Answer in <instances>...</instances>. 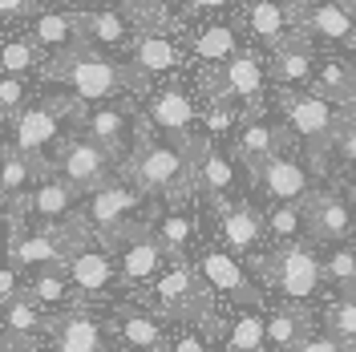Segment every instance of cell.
Returning a JSON list of instances; mask_svg holds the SVG:
<instances>
[{"instance_id": "obj_1", "label": "cell", "mask_w": 356, "mask_h": 352, "mask_svg": "<svg viewBox=\"0 0 356 352\" xmlns=\"http://www.w3.org/2000/svg\"><path fill=\"white\" fill-rule=\"evenodd\" d=\"M44 77L65 81L81 106H86V102L97 106V102H113V97H122V93H146V89H150V81H142L130 65L113 61V57L89 49V45H69L61 53H53V57L44 61Z\"/></svg>"}, {"instance_id": "obj_2", "label": "cell", "mask_w": 356, "mask_h": 352, "mask_svg": "<svg viewBox=\"0 0 356 352\" xmlns=\"http://www.w3.org/2000/svg\"><path fill=\"white\" fill-rule=\"evenodd\" d=\"M199 138L182 134V138H166V142H150L138 138V150L126 158V175L130 186L142 195H166L170 202H182L195 186V170H191V154H195Z\"/></svg>"}, {"instance_id": "obj_3", "label": "cell", "mask_w": 356, "mask_h": 352, "mask_svg": "<svg viewBox=\"0 0 356 352\" xmlns=\"http://www.w3.org/2000/svg\"><path fill=\"white\" fill-rule=\"evenodd\" d=\"M86 110L77 97H44L41 106H24L13 118V150L24 158H33L41 166V175L53 170L49 162V146L61 138V118H77Z\"/></svg>"}, {"instance_id": "obj_4", "label": "cell", "mask_w": 356, "mask_h": 352, "mask_svg": "<svg viewBox=\"0 0 356 352\" xmlns=\"http://www.w3.org/2000/svg\"><path fill=\"white\" fill-rule=\"evenodd\" d=\"M280 110H284L288 130L296 134V138H304L312 158H316L324 146H332L344 106H332V102L316 97L308 89H280Z\"/></svg>"}, {"instance_id": "obj_5", "label": "cell", "mask_w": 356, "mask_h": 352, "mask_svg": "<svg viewBox=\"0 0 356 352\" xmlns=\"http://www.w3.org/2000/svg\"><path fill=\"white\" fill-rule=\"evenodd\" d=\"M264 81H267V65L259 61V53H235L219 65H207L199 77L202 93L211 102H259L264 97Z\"/></svg>"}, {"instance_id": "obj_6", "label": "cell", "mask_w": 356, "mask_h": 352, "mask_svg": "<svg viewBox=\"0 0 356 352\" xmlns=\"http://www.w3.org/2000/svg\"><path fill=\"white\" fill-rule=\"evenodd\" d=\"M264 275L267 284L280 296H288V300H312L320 291V284H324L320 259H316V251L308 243H284L275 255L264 259Z\"/></svg>"}, {"instance_id": "obj_7", "label": "cell", "mask_w": 356, "mask_h": 352, "mask_svg": "<svg viewBox=\"0 0 356 352\" xmlns=\"http://www.w3.org/2000/svg\"><path fill=\"white\" fill-rule=\"evenodd\" d=\"M138 207H142V191H134L130 182H122V178H110L106 186H97V191L86 195L81 219H86L89 231H97L102 243H106L113 231H122V227L134 219Z\"/></svg>"}, {"instance_id": "obj_8", "label": "cell", "mask_w": 356, "mask_h": 352, "mask_svg": "<svg viewBox=\"0 0 356 352\" xmlns=\"http://www.w3.org/2000/svg\"><path fill=\"white\" fill-rule=\"evenodd\" d=\"M53 170H57V178H65L73 191L89 195V191L106 186L113 178V158L106 154V150H97L93 142H86V138H73V142H65V146L57 150Z\"/></svg>"}, {"instance_id": "obj_9", "label": "cell", "mask_w": 356, "mask_h": 352, "mask_svg": "<svg viewBox=\"0 0 356 352\" xmlns=\"http://www.w3.org/2000/svg\"><path fill=\"white\" fill-rule=\"evenodd\" d=\"M300 207H304V231L312 239L340 243L353 235V207L332 191H312Z\"/></svg>"}, {"instance_id": "obj_10", "label": "cell", "mask_w": 356, "mask_h": 352, "mask_svg": "<svg viewBox=\"0 0 356 352\" xmlns=\"http://www.w3.org/2000/svg\"><path fill=\"white\" fill-rule=\"evenodd\" d=\"M77 198H81V191H73L65 178H41L29 195L13 198V219L33 215V219H41V223H61L73 215Z\"/></svg>"}, {"instance_id": "obj_11", "label": "cell", "mask_w": 356, "mask_h": 352, "mask_svg": "<svg viewBox=\"0 0 356 352\" xmlns=\"http://www.w3.org/2000/svg\"><path fill=\"white\" fill-rule=\"evenodd\" d=\"M81 134L86 142H93L97 150H106L110 158L126 154V142H130V122L134 113L122 110V106H110V102H97V110H81Z\"/></svg>"}, {"instance_id": "obj_12", "label": "cell", "mask_w": 356, "mask_h": 352, "mask_svg": "<svg viewBox=\"0 0 356 352\" xmlns=\"http://www.w3.org/2000/svg\"><path fill=\"white\" fill-rule=\"evenodd\" d=\"M195 118H199L195 97H191L182 86H166V89H158V93H150L146 118H142V122L154 126V130H162L166 138H182V134H191Z\"/></svg>"}, {"instance_id": "obj_13", "label": "cell", "mask_w": 356, "mask_h": 352, "mask_svg": "<svg viewBox=\"0 0 356 352\" xmlns=\"http://www.w3.org/2000/svg\"><path fill=\"white\" fill-rule=\"evenodd\" d=\"M296 29L304 37H320L328 45H340V41H356V17L340 4V0H308V8L296 17Z\"/></svg>"}, {"instance_id": "obj_14", "label": "cell", "mask_w": 356, "mask_h": 352, "mask_svg": "<svg viewBox=\"0 0 356 352\" xmlns=\"http://www.w3.org/2000/svg\"><path fill=\"white\" fill-rule=\"evenodd\" d=\"M191 170H195V186H202V191L211 195L215 211L231 207L227 195L235 191V162L222 154V150H215L211 142L199 138V146H195V154H191Z\"/></svg>"}, {"instance_id": "obj_15", "label": "cell", "mask_w": 356, "mask_h": 352, "mask_svg": "<svg viewBox=\"0 0 356 352\" xmlns=\"http://www.w3.org/2000/svg\"><path fill=\"white\" fill-rule=\"evenodd\" d=\"M126 49H130V61H126V65H130L142 81H154L162 73L178 69V61H182V49H178L166 33H138V37H130Z\"/></svg>"}, {"instance_id": "obj_16", "label": "cell", "mask_w": 356, "mask_h": 352, "mask_svg": "<svg viewBox=\"0 0 356 352\" xmlns=\"http://www.w3.org/2000/svg\"><path fill=\"white\" fill-rule=\"evenodd\" d=\"M271 77L280 81V89H308L312 73H316V53H312V41L296 29L291 41H284L280 49H271Z\"/></svg>"}, {"instance_id": "obj_17", "label": "cell", "mask_w": 356, "mask_h": 352, "mask_svg": "<svg viewBox=\"0 0 356 352\" xmlns=\"http://www.w3.org/2000/svg\"><path fill=\"white\" fill-rule=\"evenodd\" d=\"M259 186H264L267 198H275V202H304L312 195V178L304 170V162H296L288 154H275L271 162H264L259 170Z\"/></svg>"}, {"instance_id": "obj_18", "label": "cell", "mask_w": 356, "mask_h": 352, "mask_svg": "<svg viewBox=\"0 0 356 352\" xmlns=\"http://www.w3.org/2000/svg\"><path fill=\"white\" fill-rule=\"evenodd\" d=\"M199 280L211 296H227V300H251V280L239 267L235 255L227 251H202L199 259Z\"/></svg>"}, {"instance_id": "obj_19", "label": "cell", "mask_w": 356, "mask_h": 352, "mask_svg": "<svg viewBox=\"0 0 356 352\" xmlns=\"http://www.w3.org/2000/svg\"><path fill=\"white\" fill-rule=\"evenodd\" d=\"M73 37H77V45H89L97 53L126 49L130 45V24H126L122 13H73Z\"/></svg>"}, {"instance_id": "obj_20", "label": "cell", "mask_w": 356, "mask_h": 352, "mask_svg": "<svg viewBox=\"0 0 356 352\" xmlns=\"http://www.w3.org/2000/svg\"><path fill=\"white\" fill-rule=\"evenodd\" d=\"M243 24H247V33L259 45H267V49H280L296 33L288 8L275 4V0H243Z\"/></svg>"}, {"instance_id": "obj_21", "label": "cell", "mask_w": 356, "mask_h": 352, "mask_svg": "<svg viewBox=\"0 0 356 352\" xmlns=\"http://www.w3.org/2000/svg\"><path fill=\"white\" fill-rule=\"evenodd\" d=\"M308 93L348 110L356 102V65H348L344 57H320L316 73H312V81H308Z\"/></svg>"}, {"instance_id": "obj_22", "label": "cell", "mask_w": 356, "mask_h": 352, "mask_svg": "<svg viewBox=\"0 0 356 352\" xmlns=\"http://www.w3.org/2000/svg\"><path fill=\"white\" fill-rule=\"evenodd\" d=\"M65 271H69V287H77V291H86V296H97V291H106L113 284V259L110 251H102V247H77L73 255L65 259Z\"/></svg>"}, {"instance_id": "obj_23", "label": "cell", "mask_w": 356, "mask_h": 352, "mask_svg": "<svg viewBox=\"0 0 356 352\" xmlns=\"http://www.w3.org/2000/svg\"><path fill=\"white\" fill-rule=\"evenodd\" d=\"M235 154H239V162L255 175L264 162H271L275 154H284V126H275V122H267V118L247 122L243 130H239V146H235Z\"/></svg>"}, {"instance_id": "obj_24", "label": "cell", "mask_w": 356, "mask_h": 352, "mask_svg": "<svg viewBox=\"0 0 356 352\" xmlns=\"http://www.w3.org/2000/svg\"><path fill=\"white\" fill-rule=\"evenodd\" d=\"M219 231L231 251H251L264 239V215L251 202H231V207L219 211Z\"/></svg>"}, {"instance_id": "obj_25", "label": "cell", "mask_w": 356, "mask_h": 352, "mask_svg": "<svg viewBox=\"0 0 356 352\" xmlns=\"http://www.w3.org/2000/svg\"><path fill=\"white\" fill-rule=\"evenodd\" d=\"M191 53L199 57L202 65H219L227 57H235L239 53V29H235V21L202 24L199 33L191 37Z\"/></svg>"}, {"instance_id": "obj_26", "label": "cell", "mask_w": 356, "mask_h": 352, "mask_svg": "<svg viewBox=\"0 0 356 352\" xmlns=\"http://www.w3.org/2000/svg\"><path fill=\"white\" fill-rule=\"evenodd\" d=\"M53 336L57 352H102V324L86 312H73L61 324H53Z\"/></svg>"}, {"instance_id": "obj_27", "label": "cell", "mask_w": 356, "mask_h": 352, "mask_svg": "<svg viewBox=\"0 0 356 352\" xmlns=\"http://www.w3.org/2000/svg\"><path fill=\"white\" fill-rule=\"evenodd\" d=\"M122 340H126V349L130 352H162L166 349V332L158 324L154 316H146V312H126L122 316Z\"/></svg>"}, {"instance_id": "obj_28", "label": "cell", "mask_w": 356, "mask_h": 352, "mask_svg": "<svg viewBox=\"0 0 356 352\" xmlns=\"http://www.w3.org/2000/svg\"><path fill=\"white\" fill-rule=\"evenodd\" d=\"M33 178H41V166L33 162V158H24V154H17L13 146L0 154V198H21L24 195V186L33 182Z\"/></svg>"}, {"instance_id": "obj_29", "label": "cell", "mask_w": 356, "mask_h": 352, "mask_svg": "<svg viewBox=\"0 0 356 352\" xmlns=\"http://www.w3.org/2000/svg\"><path fill=\"white\" fill-rule=\"evenodd\" d=\"M33 45L44 53H61L69 45H77L73 37V13H41L33 21Z\"/></svg>"}, {"instance_id": "obj_30", "label": "cell", "mask_w": 356, "mask_h": 352, "mask_svg": "<svg viewBox=\"0 0 356 352\" xmlns=\"http://www.w3.org/2000/svg\"><path fill=\"white\" fill-rule=\"evenodd\" d=\"M154 231V239L162 243V251H166V259H182V251H186V243L195 239V219L186 215V211H170V215H162Z\"/></svg>"}, {"instance_id": "obj_31", "label": "cell", "mask_w": 356, "mask_h": 352, "mask_svg": "<svg viewBox=\"0 0 356 352\" xmlns=\"http://www.w3.org/2000/svg\"><path fill=\"white\" fill-rule=\"evenodd\" d=\"M21 296L24 300H33L37 308H57V304H65V296H69V280L61 275V267H53V271H37Z\"/></svg>"}, {"instance_id": "obj_32", "label": "cell", "mask_w": 356, "mask_h": 352, "mask_svg": "<svg viewBox=\"0 0 356 352\" xmlns=\"http://www.w3.org/2000/svg\"><path fill=\"white\" fill-rule=\"evenodd\" d=\"M126 24L134 33H166L170 29V13L166 0H126Z\"/></svg>"}, {"instance_id": "obj_33", "label": "cell", "mask_w": 356, "mask_h": 352, "mask_svg": "<svg viewBox=\"0 0 356 352\" xmlns=\"http://www.w3.org/2000/svg\"><path fill=\"white\" fill-rule=\"evenodd\" d=\"M308 332H304V320L296 316V312H271V316H264V340L271 344V349H296L300 340H304Z\"/></svg>"}, {"instance_id": "obj_34", "label": "cell", "mask_w": 356, "mask_h": 352, "mask_svg": "<svg viewBox=\"0 0 356 352\" xmlns=\"http://www.w3.org/2000/svg\"><path fill=\"white\" fill-rule=\"evenodd\" d=\"M4 308V328H8V336H33V332L44 328V316L41 308L33 304V300H24V296H17V300H8V304H0Z\"/></svg>"}, {"instance_id": "obj_35", "label": "cell", "mask_w": 356, "mask_h": 352, "mask_svg": "<svg viewBox=\"0 0 356 352\" xmlns=\"http://www.w3.org/2000/svg\"><path fill=\"white\" fill-rule=\"evenodd\" d=\"M320 275L324 280H332L344 296H353V287H356V247H336L328 259H320Z\"/></svg>"}, {"instance_id": "obj_36", "label": "cell", "mask_w": 356, "mask_h": 352, "mask_svg": "<svg viewBox=\"0 0 356 352\" xmlns=\"http://www.w3.org/2000/svg\"><path fill=\"white\" fill-rule=\"evenodd\" d=\"M37 61H41V49L24 37L0 45V73H8V77H24L29 69H37Z\"/></svg>"}, {"instance_id": "obj_37", "label": "cell", "mask_w": 356, "mask_h": 352, "mask_svg": "<svg viewBox=\"0 0 356 352\" xmlns=\"http://www.w3.org/2000/svg\"><path fill=\"white\" fill-rule=\"evenodd\" d=\"M264 231H271L275 239H284V243H296L304 235V207L300 202H280L264 219Z\"/></svg>"}, {"instance_id": "obj_38", "label": "cell", "mask_w": 356, "mask_h": 352, "mask_svg": "<svg viewBox=\"0 0 356 352\" xmlns=\"http://www.w3.org/2000/svg\"><path fill=\"white\" fill-rule=\"evenodd\" d=\"M264 316L243 312L235 324H231V352H264Z\"/></svg>"}, {"instance_id": "obj_39", "label": "cell", "mask_w": 356, "mask_h": 352, "mask_svg": "<svg viewBox=\"0 0 356 352\" xmlns=\"http://www.w3.org/2000/svg\"><path fill=\"white\" fill-rule=\"evenodd\" d=\"M328 328H332L336 340H344V344H356V296H344V300H336L332 312H328Z\"/></svg>"}, {"instance_id": "obj_40", "label": "cell", "mask_w": 356, "mask_h": 352, "mask_svg": "<svg viewBox=\"0 0 356 352\" xmlns=\"http://www.w3.org/2000/svg\"><path fill=\"white\" fill-rule=\"evenodd\" d=\"M24 110V77H8L0 73V118H17Z\"/></svg>"}, {"instance_id": "obj_41", "label": "cell", "mask_w": 356, "mask_h": 352, "mask_svg": "<svg viewBox=\"0 0 356 352\" xmlns=\"http://www.w3.org/2000/svg\"><path fill=\"white\" fill-rule=\"evenodd\" d=\"M336 150H340V158L348 162V166H356V110H344L340 113V126H336Z\"/></svg>"}, {"instance_id": "obj_42", "label": "cell", "mask_w": 356, "mask_h": 352, "mask_svg": "<svg viewBox=\"0 0 356 352\" xmlns=\"http://www.w3.org/2000/svg\"><path fill=\"white\" fill-rule=\"evenodd\" d=\"M166 352H211V336H207V328H199V324H186V328L166 344Z\"/></svg>"}, {"instance_id": "obj_43", "label": "cell", "mask_w": 356, "mask_h": 352, "mask_svg": "<svg viewBox=\"0 0 356 352\" xmlns=\"http://www.w3.org/2000/svg\"><path fill=\"white\" fill-rule=\"evenodd\" d=\"M202 122H207V134H227L235 126V102H211Z\"/></svg>"}, {"instance_id": "obj_44", "label": "cell", "mask_w": 356, "mask_h": 352, "mask_svg": "<svg viewBox=\"0 0 356 352\" xmlns=\"http://www.w3.org/2000/svg\"><path fill=\"white\" fill-rule=\"evenodd\" d=\"M291 352H353V344H344V340H336L332 332H324V336H304Z\"/></svg>"}, {"instance_id": "obj_45", "label": "cell", "mask_w": 356, "mask_h": 352, "mask_svg": "<svg viewBox=\"0 0 356 352\" xmlns=\"http://www.w3.org/2000/svg\"><path fill=\"white\" fill-rule=\"evenodd\" d=\"M24 287H21V271L13 264H0V304H8V300H17Z\"/></svg>"}, {"instance_id": "obj_46", "label": "cell", "mask_w": 356, "mask_h": 352, "mask_svg": "<svg viewBox=\"0 0 356 352\" xmlns=\"http://www.w3.org/2000/svg\"><path fill=\"white\" fill-rule=\"evenodd\" d=\"M33 13V0H0V21H21Z\"/></svg>"}, {"instance_id": "obj_47", "label": "cell", "mask_w": 356, "mask_h": 352, "mask_svg": "<svg viewBox=\"0 0 356 352\" xmlns=\"http://www.w3.org/2000/svg\"><path fill=\"white\" fill-rule=\"evenodd\" d=\"M227 4H235V0H186V8L191 13H219Z\"/></svg>"}, {"instance_id": "obj_48", "label": "cell", "mask_w": 356, "mask_h": 352, "mask_svg": "<svg viewBox=\"0 0 356 352\" xmlns=\"http://www.w3.org/2000/svg\"><path fill=\"white\" fill-rule=\"evenodd\" d=\"M0 352H24V340L21 336H4L0 340Z\"/></svg>"}, {"instance_id": "obj_49", "label": "cell", "mask_w": 356, "mask_h": 352, "mask_svg": "<svg viewBox=\"0 0 356 352\" xmlns=\"http://www.w3.org/2000/svg\"><path fill=\"white\" fill-rule=\"evenodd\" d=\"M340 4H344V8H348V13L356 17V0H340Z\"/></svg>"}, {"instance_id": "obj_50", "label": "cell", "mask_w": 356, "mask_h": 352, "mask_svg": "<svg viewBox=\"0 0 356 352\" xmlns=\"http://www.w3.org/2000/svg\"><path fill=\"white\" fill-rule=\"evenodd\" d=\"M65 4H97V0H65Z\"/></svg>"}, {"instance_id": "obj_51", "label": "cell", "mask_w": 356, "mask_h": 352, "mask_svg": "<svg viewBox=\"0 0 356 352\" xmlns=\"http://www.w3.org/2000/svg\"><path fill=\"white\" fill-rule=\"evenodd\" d=\"M4 150H8V146H4V138H0V154H4Z\"/></svg>"}, {"instance_id": "obj_52", "label": "cell", "mask_w": 356, "mask_h": 352, "mask_svg": "<svg viewBox=\"0 0 356 352\" xmlns=\"http://www.w3.org/2000/svg\"><path fill=\"white\" fill-rule=\"evenodd\" d=\"M353 202H356V186H353Z\"/></svg>"}, {"instance_id": "obj_53", "label": "cell", "mask_w": 356, "mask_h": 352, "mask_svg": "<svg viewBox=\"0 0 356 352\" xmlns=\"http://www.w3.org/2000/svg\"><path fill=\"white\" fill-rule=\"evenodd\" d=\"M353 296H356V287H353Z\"/></svg>"}, {"instance_id": "obj_54", "label": "cell", "mask_w": 356, "mask_h": 352, "mask_svg": "<svg viewBox=\"0 0 356 352\" xmlns=\"http://www.w3.org/2000/svg\"><path fill=\"white\" fill-rule=\"evenodd\" d=\"M353 45H356V41H353Z\"/></svg>"}]
</instances>
